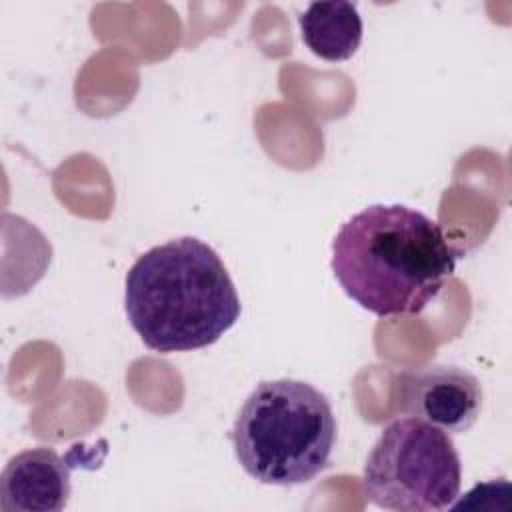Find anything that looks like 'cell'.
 Listing matches in <instances>:
<instances>
[{"instance_id":"8992f818","label":"cell","mask_w":512,"mask_h":512,"mask_svg":"<svg viewBox=\"0 0 512 512\" xmlns=\"http://www.w3.org/2000/svg\"><path fill=\"white\" fill-rule=\"evenodd\" d=\"M96 450L82 444L66 456L50 446L24 450L8 460L0 476V506L6 512H60L70 498V472L94 468Z\"/></svg>"},{"instance_id":"52a82bcc","label":"cell","mask_w":512,"mask_h":512,"mask_svg":"<svg viewBox=\"0 0 512 512\" xmlns=\"http://www.w3.org/2000/svg\"><path fill=\"white\" fill-rule=\"evenodd\" d=\"M298 24L304 44L322 60H348L360 48L362 18L352 2H312L298 16Z\"/></svg>"},{"instance_id":"3957f363","label":"cell","mask_w":512,"mask_h":512,"mask_svg":"<svg viewBox=\"0 0 512 512\" xmlns=\"http://www.w3.org/2000/svg\"><path fill=\"white\" fill-rule=\"evenodd\" d=\"M234 454L262 484L296 486L330 466L336 418L324 392L308 382H260L244 400L230 432Z\"/></svg>"},{"instance_id":"277c9868","label":"cell","mask_w":512,"mask_h":512,"mask_svg":"<svg viewBox=\"0 0 512 512\" xmlns=\"http://www.w3.org/2000/svg\"><path fill=\"white\" fill-rule=\"evenodd\" d=\"M462 464L448 432L416 416L386 424L364 472V496L396 512H438L460 494Z\"/></svg>"},{"instance_id":"7a4b0ae2","label":"cell","mask_w":512,"mask_h":512,"mask_svg":"<svg viewBox=\"0 0 512 512\" xmlns=\"http://www.w3.org/2000/svg\"><path fill=\"white\" fill-rule=\"evenodd\" d=\"M124 310L150 350L170 354L214 344L236 324L242 306L216 250L182 236L136 258L124 282Z\"/></svg>"},{"instance_id":"5b68a950","label":"cell","mask_w":512,"mask_h":512,"mask_svg":"<svg viewBox=\"0 0 512 512\" xmlns=\"http://www.w3.org/2000/svg\"><path fill=\"white\" fill-rule=\"evenodd\" d=\"M400 408L448 434L468 432L482 412V384L466 368L428 364L394 382Z\"/></svg>"},{"instance_id":"6da1fadb","label":"cell","mask_w":512,"mask_h":512,"mask_svg":"<svg viewBox=\"0 0 512 512\" xmlns=\"http://www.w3.org/2000/svg\"><path fill=\"white\" fill-rule=\"evenodd\" d=\"M460 252L444 228L404 204H372L332 240V272L364 310L386 318L420 314L442 292Z\"/></svg>"}]
</instances>
